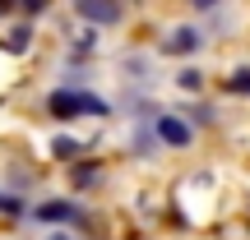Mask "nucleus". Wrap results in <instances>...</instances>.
Returning <instances> with one entry per match:
<instances>
[{"instance_id":"f257e3e1","label":"nucleus","mask_w":250,"mask_h":240,"mask_svg":"<svg viewBox=\"0 0 250 240\" xmlns=\"http://www.w3.org/2000/svg\"><path fill=\"white\" fill-rule=\"evenodd\" d=\"M46 111L56 120H79V116H107L111 107L88 88H51L46 92Z\"/></svg>"},{"instance_id":"f03ea898","label":"nucleus","mask_w":250,"mask_h":240,"mask_svg":"<svg viewBox=\"0 0 250 240\" xmlns=\"http://www.w3.org/2000/svg\"><path fill=\"white\" fill-rule=\"evenodd\" d=\"M33 217H37V222H46V226H83V222H88L83 208L74 203V199H46V203L33 208Z\"/></svg>"},{"instance_id":"7ed1b4c3","label":"nucleus","mask_w":250,"mask_h":240,"mask_svg":"<svg viewBox=\"0 0 250 240\" xmlns=\"http://www.w3.org/2000/svg\"><path fill=\"white\" fill-rule=\"evenodd\" d=\"M70 5H74L79 18H88V23H98V28H116L125 18L121 0H70Z\"/></svg>"},{"instance_id":"20e7f679","label":"nucleus","mask_w":250,"mask_h":240,"mask_svg":"<svg viewBox=\"0 0 250 240\" xmlns=\"http://www.w3.org/2000/svg\"><path fill=\"white\" fill-rule=\"evenodd\" d=\"M153 139L167 143V148H190V143H195V129H190V120H181V116H158L153 120Z\"/></svg>"},{"instance_id":"39448f33","label":"nucleus","mask_w":250,"mask_h":240,"mask_svg":"<svg viewBox=\"0 0 250 240\" xmlns=\"http://www.w3.org/2000/svg\"><path fill=\"white\" fill-rule=\"evenodd\" d=\"M199 46H204V33H199V28H190V23L171 28V33L162 37V55H195Z\"/></svg>"},{"instance_id":"423d86ee","label":"nucleus","mask_w":250,"mask_h":240,"mask_svg":"<svg viewBox=\"0 0 250 240\" xmlns=\"http://www.w3.org/2000/svg\"><path fill=\"white\" fill-rule=\"evenodd\" d=\"M70 180H74V189H88L102 180V166L98 162H70Z\"/></svg>"},{"instance_id":"0eeeda50","label":"nucleus","mask_w":250,"mask_h":240,"mask_svg":"<svg viewBox=\"0 0 250 240\" xmlns=\"http://www.w3.org/2000/svg\"><path fill=\"white\" fill-rule=\"evenodd\" d=\"M28 46H33V28H28V23H19V28H9V33H5V51L9 55H23Z\"/></svg>"},{"instance_id":"6e6552de","label":"nucleus","mask_w":250,"mask_h":240,"mask_svg":"<svg viewBox=\"0 0 250 240\" xmlns=\"http://www.w3.org/2000/svg\"><path fill=\"white\" fill-rule=\"evenodd\" d=\"M227 92H232V97H250V65H236V70L227 74Z\"/></svg>"},{"instance_id":"1a4fd4ad","label":"nucleus","mask_w":250,"mask_h":240,"mask_svg":"<svg viewBox=\"0 0 250 240\" xmlns=\"http://www.w3.org/2000/svg\"><path fill=\"white\" fill-rule=\"evenodd\" d=\"M130 143H134V152H139V157H144V152H153V148H158V139H153V125L139 120V125H134V139H130Z\"/></svg>"},{"instance_id":"9d476101","label":"nucleus","mask_w":250,"mask_h":240,"mask_svg":"<svg viewBox=\"0 0 250 240\" xmlns=\"http://www.w3.org/2000/svg\"><path fill=\"white\" fill-rule=\"evenodd\" d=\"M51 152H56V157H79L83 143H79V139H70V134H61V139H51Z\"/></svg>"},{"instance_id":"9b49d317","label":"nucleus","mask_w":250,"mask_h":240,"mask_svg":"<svg viewBox=\"0 0 250 240\" xmlns=\"http://www.w3.org/2000/svg\"><path fill=\"white\" fill-rule=\"evenodd\" d=\"M176 88L181 92H199V88H204V74H199V70H181L176 74Z\"/></svg>"},{"instance_id":"f8f14e48","label":"nucleus","mask_w":250,"mask_h":240,"mask_svg":"<svg viewBox=\"0 0 250 240\" xmlns=\"http://www.w3.org/2000/svg\"><path fill=\"white\" fill-rule=\"evenodd\" d=\"M0 213H9V217H23L28 213V203L19 194H0Z\"/></svg>"},{"instance_id":"ddd939ff","label":"nucleus","mask_w":250,"mask_h":240,"mask_svg":"<svg viewBox=\"0 0 250 240\" xmlns=\"http://www.w3.org/2000/svg\"><path fill=\"white\" fill-rule=\"evenodd\" d=\"M19 5H23V14H28V18H37V14L46 9V0H19Z\"/></svg>"},{"instance_id":"4468645a","label":"nucleus","mask_w":250,"mask_h":240,"mask_svg":"<svg viewBox=\"0 0 250 240\" xmlns=\"http://www.w3.org/2000/svg\"><path fill=\"white\" fill-rule=\"evenodd\" d=\"M14 5H19V0H0V18H5V14H14Z\"/></svg>"},{"instance_id":"2eb2a0df","label":"nucleus","mask_w":250,"mask_h":240,"mask_svg":"<svg viewBox=\"0 0 250 240\" xmlns=\"http://www.w3.org/2000/svg\"><path fill=\"white\" fill-rule=\"evenodd\" d=\"M190 5H195V9H213L218 0H190Z\"/></svg>"},{"instance_id":"dca6fc26","label":"nucleus","mask_w":250,"mask_h":240,"mask_svg":"<svg viewBox=\"0 0 250 240\" xmlns=\"http://www.w3.org/2000/svg\"><path fill=\"white\" fill-rule=\"evenodd\" d=\"M46 240H74V236H65V231H56V236H46Z\"/></svg>"}]
</instances>
